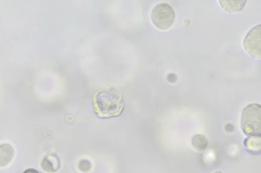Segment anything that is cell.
<instances>
[{"label":"cell","instance_id":"obj_6","mask_svg":"<svg viewBox=\"0 0 261 173\" xmlns=\"http://www.w3.org/2000/svg\"><path fill=\"white\" fill-rule=\"evenodd\" d=\"M221 8L229 13L239 12L243 10L245 6L246 1H219Z\"/></svg>","mask_w":261,"mask_h":173},{"label":"cell","instance_id":"obj_5","mask_svg":"<svg viewBox=\"0 0 261 173\" xmlns=\"http://www.w3.org/2000/svg\"><path fill=\"white\" fill-rule=\"evenodd\" d=\"M14 150L13 148L8 143L0 145V167L8 165L13 159Z\"/></svg>","mask_w":261,"mask_h":173},{"label":"cell","instance_id":"obj_3","mask_svg":"<svg viewBox=\"0 0 261 173\" xmlns=\"http://www.w3.org/2000/svg\"><path fill=\"white\" fill-rule=\"evenodd\" d=\"M175 14L172 8L167 3H160L152 9L150 18L153 24L158 29L165 31L173 25Z\"/></svg>","mask_w":261,"mask_h":173},{"label":"cell","instance_id":"obj_10","mask_svg":"<svg viewBox=\"0 0 261 173\" xmlns=\"http://www.w3.org/2000/svg\"><path fill=\"white\" fill-rule=\"evenodd\" d=\"M22 173H39L36 170L29 168L24 170Z\"/></svg>","mask_w":261,"mask_h":173},{"label":"cell","instance_id":"obj_4","mask_svg":"<svg viewBox=\"0 0 261 173\" xmlns=\"http://www.w3.org/2000/svg\"><path fill=\"white\" fill-rule=\"evenodd\" d=\"M245 51L252 57H261V25L257 24L251 28L243 42Z\"/></svg>","mask_w":261,"mask_h":173},{"label":"cell","instance_id":"obj_7","mask_svg":"<svg viewBox=\"0 0 261 173\" xmlns=\"http://www.w3.org/2000/svg\"><path fill=\"white\" fill-rule=\"evenodd\" d=\"M43 169L48 172H53L58 169V160L54 155H48L43 160L41 164Z\"/></svg>","mask_w":261,"mask_h":173},{"label":"cell","instance_id":"obj_1","mask_svg":"<svg viewBox=\"0 0 261 173\" xmlns=\"http://www.w3.org/2000/svg\"><path fill=\"white\" fill-rule=\"evenodd\" d=\"M124 107L121 92L115 88H105L95 92L93 97V109L101 119L120 116Z\"/></svg>","mask_w":261,"mask_h":173},{"label":"cell","instance_id":"obj_8","mask_svg":"<svg viewBox=\"0 0 261 173\" xmlns=\"http://www.w3.org/2000/svg\"><path fill=\"white\" fill-rule=\"evenodd\" d=\"M244 145L251 152H259L260 149V136H249L244 141Z\"/></svg>","mask_w":261,"mask_h":173},{"label":"cell","instance_id":"obj_2","mask_svg":"<svg viewBox=\"0 0 261 173\" xmlns=\"http://www.w3.org/2000/svg\"><path fill=\"white\" fill-rule=\"evenodd\" d=\"M261 107L256 103L246 106L242 112V128L244 133L249 136H260Z\"/></svg>","mask_w":261,"mask_h":173},{"label":"cell","instance_id":"obj_9","mask_svg":"<svg viewBox=\"0 0 261 173\" xmlns=\"http://www.w3.org/2000/svg\"><path fill=\"white\" fill-rule=\"evenodd\" d=\"M192 144L195 148L199 150H202L206 148L207 141L202 135H195L192 138Z\"/></svg>","mask_w":261,"mask_h":173}]
</instances>
